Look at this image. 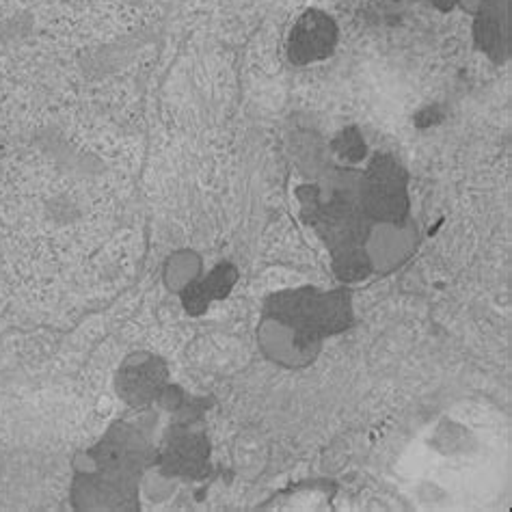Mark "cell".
<instances>
[{"mask_svg":"<svg viewBox=\"0 0 512 512\" xmlns=\"http://www.w3.org/2000/svg\"><path fill=\"white\" fill-rule=\"evenodd\" d=\"M262 316L275 318L309 338L325 342L353 327V301L346 288L318 290L312 286L275 292L264 301Z\"/></svg>","mask_w":512,"mask_h":512,"instance_id":"1","label":"cell"},{"mask_svg":"<svg viewBox=\"0 0 512 512\" xmlns=\"http://www.w3.org/2000/svg\"><path fill=\"white\" fill-rule=\"evenodd\" d=\"M363 208L370 217L387 225H400L407 214L404 175L392 158H376L361 184Z\"/></svg>","mask_w":512,"mask_h":512,"instance_id":"2","label":"cell"},{"mask_svg":"<svg viewBox=\"0 0 512 512\" xmlns=\"http://www.w3.org/2000/svg\"><path fill=\"white\" fill-rule=\"evenodd\" d=\"M258 342L268 359L286 368L309 366V363L316 361L322 348V340L309 338V335L294 331L284 322L268 316H262L258 327Z\"/></svg>","mask_w":512,"mask_h":512,"instance_id":"3","label":"cell"},{"mask_svg":"<svg viewBox=\"0 0 512 512\" xmlns=\"http://www.w3.org/2000/svg\"><path fill=\"white\" fill-rule=\"evenodd\" d=\"M167 381L165 363L154 355H132L117 376V392L132 407H145L160 396Z\"/></svg>","mask_w":512,"mask_h":512,"instance_id":"4","label":"cell"},{"mask_svg":"<svg viewBox=\"0 0 512 512\" xmlns=\"http://www.w3.org/2000/svg\"><path fill=\"white\" fill-rule=\"evenodd\" d=\"M335 46V26L327 16L307 13L290 35V59L299 65L329 57Z\"/></svg>","mask_w":512,"mask_h":512,"instance_id":"5","label":"cell"},{"mask_svg":"<svg viewBox=\"0 0 512 512\" xmlns=\"http://www.w3.org/2000/svg\"><path fill=\"white\" fill-rule=\"evenodd\" d=\"M208 441L204 435H184L175 441L165 452V465L171 474L199 476L206 467Z\"/></svg>","mask_w":512,"mask_h":512,"instance_id":"6","label":"cell"},{"mask_svg":"<svg viewBox=\"0 0 512 512\" xmlns=\"http://www.w3.org/2000/svg\"><path fill=\"white\" fill-rule=\"evenodd\" d=\"M331 268L335 277L344 284H353V281H363L368 279L374 273V266L366 247H357V249H346L331 253Z\"/></svg>","mask_w":512,"mask_h":512,"instance_id":"7","label":"cell"},{"mask_svg":"<svg viewBox=\"0 0 512 512\" xmlns=\"http://www.w3.org/2000/svg\"><path fill=\"white\" fill-rule=\"evenodd\" d=\"M236 279H238L236 268L229 266V264H221V266L214 268V271L208 275V279L201 281V284H204L210 299H225L229 290L234 288Z\"/></svg>","mask_w":512,"mask_h":512,"instance_id":"8","label":"cell"},{"mask_svg":"<svg viewBox=\"0 0 512 512\" xmlns=\"http://www.w3.org/2000/svg\"><path fill=\"white\" fill-rule=\"evenodd\" d=\"M180 296H182V305L186 307V312L193 316L204 314L212 301L201 281H188V284L182 288Z\"/></svg>","mask_w":512,"mask_h":512,"instance_id":"9","label":"cell"}]
</instances>
